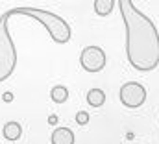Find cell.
<instances>
[{
    "label": "cell",
    "instance_id": "cell-1",
    "mask_svg": "<svg viewBox=\"0 0 159 144\" xmlns=\"http://www.w3.org/2000/svg\"><path fill=\"white\" fill-rule=\"evenodd\" d=\"M126 26V56L139 72H150L159 65V34L156 24L131 0H119Z\"/></svg>",
    "mask_w": 159,
    "mask_h": 144
},
{
    "label": "cell",
    "instance_id": "cell-2",
    "mask_svg": "<svg viewBox=\"0 0 159 144\" xmlns=\"http://www.w3.org/2000/svg\"><path fill=\"white\" fill-rule=\"evenodd\" d=\"M7 11H9L11 17L13 15H24V17H30V19L37 20L39 24L44 26L48 35L59 44H65V43L70 41V26L67 24L65 19H61L59 15H56L52 11L39 9V7H13V9H7Z\"/></svg>",
    "mask_w": 159,
    "mask_h": 144
},
{
    "label": "cell",
    "instance_id": "cell-3",
    "mask_svg": "<svg viewBox=\"0 0 159 144\" xmlns=\"http://www.w3.org/2000/svg\"><path fill=\"white\" fill-rule=\"evenodd\" d=\"M9 17V11H6L0 17V83L6 81L17 67V50L7 28Z\"/></svg>",
    "mask_w": 159,
    "mask_h": 144
},
{
    "label": "cell",
    "instance_id": "cell-4",
    "mask_svg": "<svg viewBox=\"0 0 159 144\" xmlns=\"http://www.w3.org/2000/svg\"><path fill=\"white\" fill-rule=\"evenodd\" d=\"M146 100V89L144 85L137 83V81H129L124 83L120 87V102L129 109H137L141 107Z\"/></svg>",
    "mask_w": 159,
    "mask_h": 144
},
{
    "label": "cell",
    "instance_id": "cell-5",
    "mask_svg": "<svg viewBox=\"0 0 159 144\" xmlns=\"http://www.w3.org/2000/svg\"><path fill=\"white\" fill-rule=\"evenodd\" d=\"M80 65L87 72H100L106 67V54L100 46H85L80 56Z\"/></svg>",
    "mask_w": 159,
    "mask_h": 144
},
{
    "label": "cell",
    "instance_id": "cell-6",
    "mask_svg": "<svg viewBox=\"0 0 159 144\" xmlns=\"http://www.w3.org/2000/svg\"><path fill=\"white\" fill-rule=\"evenodd\" d=\"M2 135H4L6 141L15 142V141H19V139L22 137V128H20L19 122H7V124L2 128Z\"/></svg>",
    "mask_w": 159,
    "mask_h": 144
},
{
    "label": "cell",
    "instance_id": "cell-7",
    "mask_svg": "<svg viewBox=\"0 0 159 144\" xmlns=\"http://www.w3.org/2000/svg\"><path fill=\"white\" fill-rule=\"evenodd\" d=\"M52 144H74V133L69 128H57L52 133Z\"/></svg>",
    "mask_w": 159,
    "mask_h": 144
},
{
    "label": "cell",
    "instance_id": "cell-8",
    "mask_svg": "<svg viewBox=\"0 0 159 144\" xmlns=\"http://www.w3.org/2000/svg\"><path fill=\"white\" fill-rule=\"evenodd\" d=\"M87 104L91 107H102L106 104V92L102 89H91L87 92Z\"/></svg>",
    "mask_w": 159,
    "mask_h": 144
},
{
    "label": "cell",
    "instance_id": "cell-9",
    "mask_svg": "<svg viewBox=\"0 0 159 144\" xmlns=\"http://www.w3.org/2000/svg\"><path fill=\"white\" fill-rule=\"evenodd\" d=\"M94 11H96V15H100V17H107L111 11H113V7L117 6V2L115 0H94Z\"/></svg>",
    "mask_w": 159,
    "mask_h": 144
},
{
    "label": "cell",
    "instance_id": "cell-10",
    "mask_svg": "<svg viewBox=\"0 0 159 144\" xmlns=\"http://www.w3.org/2000/svg\"><path fill=\"white\" fill-rule=\"evenodd\" d=\"M50 98H52L56 104H63V102H67V98H69V91H67V87H65V85H56V87L50 91Z\"/></svg>",
    "mask_w": 159,
    "mask_h": 144
},
{
    "label": "cell",
    "instance_id": "cell-11",
    "mask_svg": "<svg viewBox=\"0 0 159 144\" xmlns=\"http://www.w3.org/2000/svg\"><path fill=\"white\" fill-rule=\"evenodd\" d=\"M76 122H78L80 126H85V124L89 122V113H87V111H80V113H76Z\"/></svg>",
    "mask_w": 159,
    "mask_h": 144
},
{
    "label": "cell",
    "instance_id": "cell-12",
    "mask_svg": "<svg viewBox=\"0 0 159 144\" xmlns=\"http://www.w3.org/2000/svg\"><path fill=\"white\" fill-rule=\"evenodd\" d=\"M2 100H4V102H7V104H9V102H11V100H13V94H11V92H4V96H2Z\"/></svg>",
    "mask_w": 159,
    "mask_h": 144
},
{
    "label": "cell",
    "instance_id": "cell-13",
    "mask_svg": "<svg viewBox=\"0 0 159 144\" xmlns=\"http://www.w3.org/2000/svg\"><path fill=\"white\" fill-rule=\"evenodd\" d=\"M48 122H50V124H56V122H57V116H56V115L48 116Z\"/></svg>",
    "mask_w": 159,
    "mask_h": 144
}]
</instances>
